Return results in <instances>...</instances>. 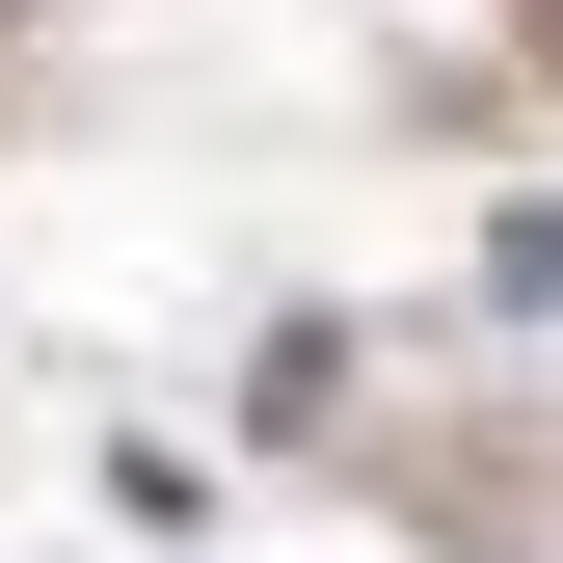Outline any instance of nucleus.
Returning a JSON list of instances; mask_svg holds the SVG:
<instances>
[{"label":"nucleus","mask_w":563,"mask_h":563,"mask_svg":"<svg viewBox=\"0 0 563 563\" xmlns=\"http://www.w3.org/2000/svg\"><path fill=\"white\" fill-rule=\"evenodd\" d=\"M483 268H510V322H563V188H537V216L483 242Z\"/></svg>","instance_id":"nucleus-1"}]
</instances>
